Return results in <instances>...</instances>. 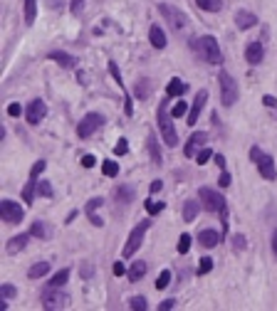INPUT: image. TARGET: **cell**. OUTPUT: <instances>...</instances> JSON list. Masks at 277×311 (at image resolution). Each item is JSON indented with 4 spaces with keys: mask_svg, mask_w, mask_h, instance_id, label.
<instances>
[{
    "mask_svg": "<svg viewBox=\"0 0 277 311\" xmlns=\"http://www.w3.org/2000/svg\"><path fill=\"white\" fill-rule=\"evenodd\" d=\"M188 47L191 52H196L203 62L208 64H223V52H220V45L213 35H203V37H191L188 40Z\"/></svg>",
    "mask_w": 277,
    "mask_h": 311,
    "instance_id": "obj_1",
    "label": "cell"
},
{
    "mask_svg": "<svg viewBox=\"0 0 277 311\" xmlns=\"http://www.w3.org/2000/svg\"><path fill=\"white\" fill-rule=\"evenodd\" d=\"M156 124L161 128L163 143L171 146V148H176L178 133H176V126H173V116H171V111H168V99H163V102L158 104V109H156Z\"/></svg>",
    "mask_w": 277,
    "mask_h": 311,
    "instance_id": "obj_2",
    "label": "cell"
},
{
    "mask_svg": "<svg viewBox=\"0 0 277 311\" xmlns=\"http://www.w3.org/2000/svg\"><path fill=\"white\" fill-rule=\"evenodd\" d=\"M250 161L255 163L258 173L265 178V181H277V168H275V158L268 156L260 146H253L250 148Z\"/></svg>",
    "mask_w": 277,
    "mask_h": 311,
    "instance_id": "obj_3",
    "label": "cell"
},
{
    "mask_svg": "<svg viewBox=\"0 0 277 311\" xmlns=\"http://www.w3.org/2000/svg\"><path fill=\"white\" fill-rule=\"evenodd\" d=\"M218 84H220V104H223V106H233V104L238 102V97H240L238 82H235L225 69H220V72H218Z\"/></svg>",
    "mask_w": 277,
    "mask_h": 311,
    "instance_id": "obj_4",
    "label": "cell"
},
{
    "mask_svg": "<svg viewBox=\"0 0 277 311\" xmlns=\"http://www.w3.org/2000/svg\"><path fill=\"white\" fill-rule=\"evenodd\" d=\"M148 227H151V220H141L137 227L129 232V240H127V245H124V249H122V257H124V259H129V257L137 254V249L143 245V237H146Z\"/></svg>",
    "mask_w": 277,
    "mask_h": 311,
    "instance_id": "obj_5",
    "label": "cell"
},
{
    "mask_svg": "<svg viewBox=\"0 0 277 311\" xmlns=\"http://www.w3.org/2000/svg\"><path fill=\"white\" fill-rule=\"evenodd\" d=\"M198 200H201L203 210H208V212H220V210L228 207L225 198H223L218 190H213V188H208V186L198 188Z\"/></svg>",
    "mask_w": 277,
    "mask_h": 311,
    "instance_id": "obj_6",
    "label": "cell"
},
{
    "mask_svg": "<svg viewBox=\"0 0 277 311\" xmlns=\"http://www.w3.org/2000/svg\"><path fill=\"white\" fill-rule=\"evenodd\" d=\"M22 217H25V210H22L15 200H10V198H2V200H0V220H2L5 225H20Z\"/></svg>",
    "mask_w": 277,
    "mask_h": 311,
    "instance_id": "obj_7",
    "label": "cell"
},
{
    "mask_svg": "<svg viewBox=\"0 0 277 311\" xmlns=\"http://www.w3.org/2000/svg\"><path fill=\"white\" fill-rule=\"evenodd\" d=\"M104 114H99V111H89V114H84L82 116V121L77 124V136L84 141V138H89L97 128H102L104 126Z\"/></svg>",
    "mask_w": 277,
    "mask_h": 311,
    "instance_id": "obj_8",
    "label": "cell"
},
{
    "mask_svg": "<svg viewBox=\"0 0 277 311\" xmlns=\"http://www.w3.org/2000/svg\"><path fill=\"white\" fill-rule=\"evenodd\" d=\"M158 12L163 15V20H166L173 30H183V27L188 25L186 12L178 10V7H173V5H168V2H158Z\"/></svg>",
    "mask_w": 277,
    "mask_h": 311,
    "instance_id": "obj_9",
    "label": "cell"
},
{
    "mask_svg": "<svg viewBox=\"0 0 277 311\" xmlns=\"http://www.w3.org/2000/svg\"><path fill=\"white\" fill-rule=\"evenodd\" d=\"M69 304V297L65 292H60V289H55V287H47V292L42 294V307L47 311L52 309H65Z\"/></svg>",
    "mask_w": 277,
    "mask_h": 311,
    "instance_id": "obj_10",
    "label": "cell"
},
{
    "mask_svg": "<svg viewBox=\"0 0 277 311\" xmlns=\"http://www.w3.org/2000/svg\"><path fill=\"white\" fill-rule=\"evenodd\" d=\"M45 116H47V104L42 99H32L27 104V109H25V121L30 126H37V124H42Z\"/></svg>",
    "mask_w": 277,
    "mask_h": 311,
    "instance_id": "obj_11",
    "label": "cell"
},
{
    "mask_svg": "<svg viewBox=\"0 0 277 311\" xmlns=\"http://www.w3.org/2000/svg\"><path fill=\"white\" fill-rule=\"evenodd\" d=\"M206 143H208L206 131H196V133H191L188 143L183 146V156H186V158H193V156H196V148H201V146H206Z\"/></svg>",
    "mask_w": 277,
    "mask_h": 311,
    "instance_id": "obj_12",
    "label": "cell"
},
{
    "mask_svg": "<svg viewBox=\"0 0 277 311\" xmlns=\"http://www.w3.org/2000/svg\"><path fill=\"white\" fill-rule=\"evenodd\" d=\"M208 102V89H201L198 94H196V102L191 104V109H188V126H193L198 121V116H201V111H203V106H206Z\"/></svg>",
    "mask_w": 277,
    "mask_h": 311,
    "instance_id": "obj_13",
    "label": "cell"
},
{
    "mask_svg": "<svg viewBox=\"0 0 277 311\" xmlns=\"http://www.w3.org/2000/svg\"><path fill=\"white\" fill-rule=\"evenodd\" d=\"M47 60H50V62H57L62 69H74V67H77V57L65 52V50H52V52H47Z\"/></svg>",
    "mask_w": 277,
    "mask_h": 311,
    "instance_id": "obj_14",
    "label": "cell"
},
{
    "mask_svg": "<svg viewBox=\"0 0 277 311\" xmlns=\"http://www.w3.org/2000/svg\"><path fill=\"white\" fill-rule=\"evenodd\" d=\"M235 25H238V30H253L255 25H258V15L255 12H250V10H235Z\"/></svg>",
    "mask_w": 277,
    "mask_h": 311,
    "instance_id": "obj_15",
    "label": "cell"
},
{
    "mask_svg": "<svg viewBox=\"0 0 277 311\" xmlns=\"http://www.w3.org/2000/svg\"><path fill=\"white\" fill-rule=\"evenodd\" d=\"M265 60V47H263V42H248V47H245V62L248 64H260Z\"/></svg>",
    "mask_w": 277,
    "mask_h": 311,
    "instance_id": "obj_16",
    "label": "cell"
},
{
    "mask_svg": "<svg viewBox=\"0 0 277 311\" xmlns=\"http://www.w3.org/2000/svg\"><path fill=\"white\" fill-rule=\"evenodd\" d=\"M220 240H223V235H220L215 227H206V230H201V232H198V242H201L206 249L218 247V245H220Z\"/></svg>",
    "mask_w": 277,
    "mask_h": 311,
    "instance_id": "obj_17",
    "label": "cell"
},
{
    "mask_svg": "<svg viewBox=\"0 0 277 311\" xmlns=\"http://www.w3.org/2000/svg\"><path fill=\"white\" fill-rule=\"evenodd\" d=\"M151 92H153V82L148 77H138L137 82H134V97H137V102H146L151 97Z\"/></svg>",
    "mask_w": 277,
    "mask_h": 311,
    "instance_id": "obj_18",
    "label": "cell"
},
{
    "mask_svg": "<svg viewBox=\"0 0 277 311\" xmlns=\"http://www.w3.org/2000/svg\"><path fill=\"white\" fill-rule=\"evenodd\" d=\"M30 237H32L30 232H22V235L10 237V240H7V245H5V252H7V254H17V252H22V249L27 247Z\"/></svg>",
    "mask_w": 277,
    "mask_h": 311,
    "instance_id": "obj_19",
    "label": "cell"
},
{
    "mask_svg": "<svg viewBox=\"0 0 277 311\" xmlns=\"http://www.w3.org/2000/svg\"><path fill=\"white\" fill-rule=\"evenodd\" d=\"M148 42H151L153 50H166V32L158 25H151L148 27Z\"/></svg>",
    "mask_w": 277,
    "mask_h": 311,
    "instance_id": "obj_20",
    "label": "cell"
},
{
    "mask_svg": "<svg viewBox=\"0 0 277 311\" xmlns=\"http://www.w3.org/2000/svg\"><path fill=\"white\" fill-rule=\"evenodd\" d=\"M186 92H188V84H186V82H181V79H176V77L166 84V97H168V99H173V97H176V99H181Z\"/></svg>",
    "mask_w": 277,
    "mask_h": 311,
    "instance_id": "obj_21",
    "label": "cell"
},
{
    "mask_svg": "<svg viewBox=\"0 0 277 311\" xmlns=\"http://www.w3.org/2000/svg\"><path fill=\"white\" fill-rule=\"evenodd\" d=\"M146 148H148V156H151L153 166H163V156H161V148H158V141H156L153 133H148V138H146Z\"/></svg>",
    "mask_w": 277,
    "mask_h": 311,
    "instance_id": "obj_22",
    "label": "cell"
},
{
    "mask_svg": "<svg viewBox=\"0 0 277 311\" xmlns=\"http://www.w3.org/2000/svg\"><path fill=\"white\" fill-rule=\"evenodd\" d=\"M201 207H203V205H201V200H193V198H191V200H186V203H183V220H186V222H193V220L198 217Z\"/></svg>",
    "mask_w": 277,
    "mask_h": 311,
    "instance_id": "obj_23",
    "label": "cell"
},
{
    "mask_svg": "<svg viewBox=\"0 0 277 311\" xmlns=\"http://www.w3.org/2000/svg\"><path fill=\"white\" fill-rule=\"evenodd\" d=\"M146 272H148V264H146V262H141V259H137V262L129 267L127 277H129V282H141V279L146 277Z\"/></svg>",
    "mask_w": 277,
    "mask_h": 311,
    "instance_id": "obj_24",
    "label": "cell"
},
{
    "mask_svg": "<svg viewBox=\"0 0 277 311\" xmlns=\"http://www.w3.org/2000/svg\"><path fill=\"white\" fill-rule=\"evenodd\" d=\"M112 195H114V200H117V203H124V205H129V203L134 200V188L117 186L114 190H112Z\"/></svg>",
    "mask_w": 277,
    "mask_h": 311,
    "instance_id": "obj_25",
    "label": "cell"
},
{
    "mask_svg": "<svg viewBox=\"0 0 277 311\" xmlns=\"http://www.w3.org/2000/svg\"><path fill=\"white\" fill-rule=\"evenodd\" d=\"M69 274H72V269L65 267V269H60V272H55L52 277H50V282H47V287H55V289H62L65 284L69 282Z\"/></svg>",
    "mask_w": 277,
    "mask_h": 311,
    "instance_id": "obj_26",
    "label": "cell"
},
{
    "mask_svg": "<svg viewBox=\"0 0 277 311\" xmlns=\"http://www.w3.org/2000/svg\"><path fill=\"white\" fill-rule=\"evenodd\" d=\"M22 10H25V25H32L37 20V0H22Z\"/></svg>",
    "mask_w": 277,
    "mask_h": 311,
    "instance_id": "obj_27",
    "label": "cell"
},
{
    "mask_svg": "<svg viewBox=\"0 0 277 311\" xmlns=\"http://www.w3.org/2000/svg\"><path fill=\"white\" fill-rule=\"evenodd\" d=\"M30 235L37 237V240H47V237H50V230H47V225H45L42 220H35V222L30 225Z\"/></svg>",
    "mask_w": 277,
    "mask_h": 311,
    "instance_id": "obj_28",
    "label": "cell"
},
{
    "mask_svg": "<svg viewBox=\"0 0 277 311\" xmlns=\"http://www.w3.org/2000/svg\"><path fill=\"white\" fill-rule=\"evenodd\" d=\"M50 272V262H37V264H32L30 269H27V277L30 279H40V277H45Z\"/></svg>",
    "mask_w": 277,
    "mask_h": 311,
    "instance_id": "obj_29",
    "label": "cell"
},
{
    "mask_svg": "<svg viewBox=\"0 0 277 311\" xmlns=\"http://www.w3.org/2000/svg\"><path fill=\"white\" fill-rule=\"evenodd\" d=\"M196 7H201L203 12H220L223 0H196Z\"/></svg>",
    "mask_w": 277,
    "mask_h": 311,
    "instance_id": "obj_30",
    "label": "cell"
},
{
    "mask_svg": "<svg viewBox=\"0 0 277 311\" xmlns=\"http://www.w3.org/2000/svg\"><path fill=\"white\" fill-rule=\"evenodd\" d=\"M35 193H37V181H35V178H30V183L22 188V203L32 205V203H35Z\"/></svg>",
    "mask_w": 277,
    "mask_h": 311,
    "instance_id": "obj_31",
    "label": "cell"
},
{
    "mask_svg": "<svg viewBox=\"0 0 277 311\" xmlns=\"http://www.w3.org/2000/svg\"><path fill=\"white\" fill-rule=\"evenodd\" d=\"M102 173H104L107 178H117V176H119V163H117V161H104V163H102Z\"/></svg>",
    "mask_w": 277,
    "mask_h": 311,
    "instance_id": "obj_32",
    "label": "cell"
},
{
    "mask_svg": "<svg viewBox=\"0 0 277 311\" xmlns=\"http://www.w3.org/2000/svg\"><path fill=\"white\" fill-rule=\"evenodd\" d=\"M37 195H40V198H52V195H55L52 183H50V181H37Z\"/></svg>",
    "mask_w": 277,
    "mask_h": 311,
    "instance_id": "obj_33",
    "label": "cell"
},
{
    "mask_svg": "<svg viewBox=\"0 0 277 311\" xmlns=\"http://www.w3.org/2000/svg\"><path fill=\"white\" fill-rule=\"evenodd\" d=\"M188 109H191V106H188L186 102H181V99H178V102H176V106L171 109V116H173V119H181V116H186V114H188Z\"/></svg>",
    "mask_w": 277,
    "mask_h": 311,
    "instance_id": "obj_34",
    "label": "cell"
},
{
    "mask_svg": "<svg viewBox=\"0 0 277 311\" xmlns=\"http://www.w3.org/2000/svg\"><path fill=\"white\" fill-rule=\"evenodd\" d=\"M129 309L146 311V309H148V302H146V297H132V299H129Z\"/></svg>",
    "mask_w": 277,
    "mask_h": 311,
    "instance_id": "obj_35",
    "label": "cell"
},
{
    "mask_svg": "<svg viewBox=\"0 0 277 311\" xmlns=\"http://www.w3.org/2000/svg\"><path fill=\"white\" fill-rule=\"evenodd\" d=\"M143 207H146V212H148V215H158L166 205H163V203H158V200H146V203H143Z\"/></svg>",
    "mask_w": 277,
    "mask_h": 311,
    "instance_id": "obj_36",
    "label": "cell"
},
{
    "mask_svg": "<svg viewBox=\"0 0 277 311\" xmlns=\"http://www.w3.org/2000/svg\"><path fill=\"white\" fill-rule=\"evenodd\" d=\"M213 156H215V153H213L210 148H201L198 156H196V163H198V166H206L208 161H213Z\"/></svg>",
    "mask_w": 277,
    "mask_h": 311,
    "instance_id": "obj_37",
    "label": "cell"
},
{
    "mask_svg": "<svg viewBox=\"0 0 277 311\" xmlns=\"http://www.w3.org/2000/svg\"><path fill=\"white\" fill-rule=\"evenodd\" d=\"M102 205H104V200H102V198H92V200L87 203V207H84V212H87V215H94V212H97V210H99Z\"/></svg>",
    "mask_w": 277,
    "mask_h": 311,
    "instance_id": "obj_38",
    "label": "cell"
},
{
    "mask_svg": "<svg viewBox=\"0 0 277 311\" xmlns=\"http://www.w3.org/2000/svg\"><path fill=\"white\" fill-rule=\"evenodd\" d=\"M168 282H171V272L168 269H163L161 274H158V279H156V289L161 292V289H166L168 287Z\"/></svg>",
    "mask_w": 277,
    "mask_h": 311,
    "instance_id": "obj_39",
    "label": "cell"
},
{
    "mask_svg": "<svg viewBox=\"0 0 277 311\" xmlns=\"http://www.w3.org/2000/svg\"><path fill=\"white\" fill-rule=\"evenodd\" d=\"M188 249H191V235L183 232V235L178 237V254H186Z\"/></svg>",
    "mask_w": 277,
    "mask_h": 311,
    "instance_id": "obj_40",
    "label": "cell"
},
{
    "mask_svg": "<svg viewBox=\"0 0 277 311\" xmlns=\"http://www.w3.org/2000/svg\"><path fill=\"white\" fill-rule=\"evenodd\" d=\"M45 168H47V161H37V163L30 168V178H35V181H37V178L42 176V171H45Z\"/></svg>",
    "mask_w": 277,
    "mask_h": 311,
    "instance_id": "obj_41",
    "label": "cell"
},
{
    "mask_svg": "<svg viewBox=\"0 0 277 311\" xmlns=\"http://www.w3.org/2000/svg\"><path fill=\"white\" fill-rule=\"evenodd\" d=\"M12 297H17V289L12 284H2L0 287V299H12Z\"/></svg>",
    "mask_w": 277,
    "mask_h": 311,
    "instance_id": "obj_42",
    "label": "cell"
},
{
    "mask_svg": "<svg viewBox=\"0 0 277 311\" xmlns=\"http://www.w3.org/2000/svg\"><path fill=\"white\" fill-rule=\"evenodd\" d=\"M109 74H112V77L117 79V84H119V87H122V89L127 92V87H124V82H122V72H119V67H117V62H109Z\"/></svg>",
    "mask_w": 277,
    "mask_h": 311,
    "instance_id": "obj_43",
    "label": "cell"
},
{
    "mask_svg": "<svg viewBox=\"0 0 277 311\" xmlns=\"http://www.w3.org/2000/svg\"><path fill=\"white\" fill-rule=\"evenodd\" d=\"M114 153H117V156H127V153H129V141H127V138H119L117 146H114Z\"/></svg>",
    "mask_w": 277,
    "mask_h": 311,
    "instance_id": "obj_44",
    "label": "cell"
},
{
    "mask_svg": "<svg viewBox=\"0 0 277 311\" xmlns=\"http://www.w3.org/2000/svg\"><path fill=\"white\" fill-rule=\"evenodd\" d=\"M79 274H82V279H92L94 277V267L89 262H82L79 264Z\"/></svg>",
    "mask_w": 277,
    "mask_h": 311,
    "instance_id": "obj_45",
    "label": "cell"
},
{
    "mask_svg": "<svg viewBox=\"0 0 277 311\" xmlns=\"http://www.w3.org/2000/svg\"><path fill=\"white\" fill-rule=\"evenodd\" d=\"M230 242H233V249H238V252L248 247V242H245V235H233V237H230Z\"/></svg>",
    "mask_w": 277,
    "mask_h": 311,
    "instance_id": "obj_46",
    "label": "cell"
},
{
    "mask_svg": "<svg viewBox=\"0 0 277 311\" xmlns=\"http://www.w3.org/2000/svg\"><path fill=\"white\" fill-rule=\"evenodd\" d=\"M213 269V259L210 257H201V264H198V274H208Z\"/></svg>",
    "mask_w": 277,
    "mask_h": 311,
    "instance_id": "obj_47",
    "label": "cell"
},
{
    "mask_svg": "<svg viewBox=\"0 0 277 311\" xmlns=\"http://www.w3.org/2000/svg\"><path fill=\"white\" fill-rule=\"evenodd\" d=\"M230 183H233V176L228 171H223L220 178H218V188H230Z\"/></svg>",
    "mask_w": 277,
    "mask_h": 311,
    "instance_id": "obj_48",
    "label": "cell"
},
{
    "mask_svg": "<svg viewBox=\"0 0 277 311\" xmlns=\"http://www.w3.org/2000/svg\"><path fill=\"white\" fill-rule=\"evenodd\" d=\"M69 10H72V15H82V10H84V0H72V2H69Z\"/></svg>",
    "mask_w": 277,
    "mask_h": 311,
    "instance_id": "obj_49",
    "label": "cell"
},
{
    "mask_svg": "<svg viewBox=\"0 0 277 311\" xmlns=\"http://www.w3.org/2000/svg\"><path fill=\"white\" fill-rule=\"evenodd\" d=\"M112 272H114V277H122V274H127L129 269L124 267V262H114V264H112Z\"/></svg>",
    "mask_w": 277,
    "mask_h": 311,
    "instance_id": "obj_50",
    "label": "cell"
},
{
    "mask_svg": "<svg viewBox=\"0 0 277 311\" xmlns=\"http://www.w3.org/2000/svg\"><path fill=\"white\" fill-rule=\"evenodd\" d=\"M263 104H265L268 109H275V114H277V99L273 94H265V97H263Z\"/></svg>",
    "mask_w": 277,
    "mask_h": 311,
    "instance_id": "obj_51",
    "label": "cell"
},
{
    "mask_svg": "<svg viewBox=\"0 0 277 311\" xmlns=\"http://www.w3.org/2000/svg\"><path fill=\"white\" fill-rule=\"evenodd\" d=\"M7 114H10V116H15V119H17V116H20V114H22V106H20V104H17V102H12V104H10V106H7Z\"/></svg>",
    "mask_w": 277,
    "mask_h": 311,
    "instance_id": "obj_52",
    "label": "cell"
},
{
    "mask_svg": "<svg viewBox=\"0 0 277 311\" xmlns=\"http://www.w3.org/2000/svg\"><path fill=\"white\" fill-rule=\"evenodd\" d=\"M82 166H84V168H94V166H97V158L87 153V156H82Z\"/></svg>",
    "mask_w": 277,
    "mask_h": 311,
    "instance_id": "obj_53",
    "label": "cell"
},
{
    "mask_svg": "<svg viewBox=\"0 0 277 311\" xmlns=\"http://www.w3.org/2000/svg\"><path fill=\"white\" fill-rule=\"evenodd\" d=\"M161 311H171L176 309V299H166V302H161V307H158Z\"/></svg>",
    "mask_w": 277,
    "mask_h": 311,
    "instance_id": "obj_54",
    "label": "cell"
},
{
    "mask_svg": "<svg viewBox=\"0 0 277 311\" xmlns=\"http://www.w3.org/2000/svg\"><path fill=\"white\" fill-rule=\"evenodd\" d=\"M213 161H215V166H218L220 171H225V156H223V153H215Z\"/></svg>",
    "mask_w": 277,
    "mask_h": 311,
    "instance_id": "obj_55",
    "label": "cell"
},
{
    "mask_svg": "<svg viewBox=\"0 0 277 311\" xmlns=\"http://www.w3.org/2000/svg\"><path fill=\"white\" fill-rule=\"evenodd\" d=\"M89 222H92L94 227H104V220H102L97 212H94V215H89Z\"/></svg>",
    "mask_w": 277,
    "mask_h": 311,
    "instance_id": "obj_56",
    "label": "cell"
},
{
    "mask_svg": "<svg viewBox=\"0 0 277 311\" xmlns=\"http://www.w3.org/2000/svg\"><path fill=\"white\" fill-rule=\"evenodd\" d=\"M270 247H273V254L277 257V230H273V237H270Z\"/></svg>",
    "mask_w": 277,
    "mask_h": 311,
    "instance_id": "obj_57",
    "label": "cell"
},
{
    "mask_svg": "<svg viewBox=\"0 0 277 311\" xmlns=\"http://www.w3.org/2000/svg\"><path fill=\"white\" fill-rule=\"evenodd\" d=\"M161 188H163V181H153V183L148 186V190H151V193H158Z\"/></svg>",
    "mask_w": 277,
    "mask_h": 311,
    "instance_id": "obj_58",
    "label": "cell"
},
{
    "mask_svg": "<svg viewBox=\"0 0 277 311\" xmlns=\"http://www.w3.org/2000/svg\"><path fill=\"white\" fill-rule=\"evenodd\" d=\"M47 2H50V7H52V10H60V7L65 5V0H47Z\"/></svg>",
    "mask_w": 277,
    "mask_h": 311,
    "instance_id": "obj_59",
    "label": "cell"
},
{
    "mask_svg": "<svg viewBox=\"0 0 277 311\" xmlns=\"http://www.w3.org/2000/svg\"><path fill=\"white\" fill-rule=\"evenodd\" d=\"M77 215H79V212H77V210H72V212L67 215V220H65V225H69V222H72V220H74Z\"/></svg>",
    "mask_w": 277,
    "mask_h": 311,
    "instance_id": "obj_60",
    "label": "cell"
}]
</instances>
